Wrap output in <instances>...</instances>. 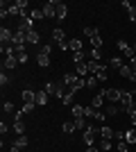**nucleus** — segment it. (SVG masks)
I'll return each instance as SVG.
<instances>
[{
	"mask_svg": "<svg viewBox=\"0 0 136 152\" xmlns=\"http://www.w3.org/2000/svg\"><path fill=\"white\" fill-rule=\"evenodd\" d=\"M86 75H89V64H77V77H84L86 80Z\"/></svg>",
	"mask_w": 136,
	"mask_h": 152,
	"instance_id": "18",
	"label": "nucleus"
},
{
	"mask_svg": "<svg viewBox=\"0 0 136 152\" xmlns=\"http://www.w3.org/2000/svg\"><path fill=\"white\" fill-rule=\"evenodd\" d=\"M73 61H75V66H77V64H84V61H86V52H84V50L73 52Z\"/></svg>",
	"mask_w": 136,
	"mask_h": 152,
	"instance_id": "17",
	"label": "nucleus"
},
{
	"mask_svg": "<svg viewBox=\"0 0 136 152\" xmlns=\"http://www.w3.org/2000/svg\"><path fill=\"white\" fill-rule=\"evenodd\" d=\"M61 129H64L66 134H71V132H75V129H77V125H75V121H66L64 125H61Z\"/></svg>",
	"mask_w": 136,
	"mask_h": 152,
	"instance_id": "22",
	"label": "nucleus"
},
{
	"mask_svg": "<svg viewBox=\"0 0 136 152\" xmlns=\"http://www.w3.org/2000/svg\"><path fill=\"white\" fill-rule=\"evenodd\" d=\"M118 73H120V75L125 77V80H132V75H134V73H132V66H120V70H118Z\"/></svg>",
	"mask_w": 136,
	"mask_h": 152,
	"instance_id": "21",
	"label": "nucleus"
},
{
	"mask_svg": "<svg viewBox=\"0 0 136 152\" xmlns=\"http://www.w3.org/2000/svg\"><path fill=\"white\" fill-rule=\"evenodd\" d=\"M52 39H55V41H59V43H64V41H66V34H64V30H61V27H57V30L52 32Z\"/></svg>",
	"mask_w": 136,
	"mask_h": 152,
	"instance_id": "20",
	"label": "nucleus"
},
{
	"mask_svg": "<svg viewBox=\"0 0 136 152\" xmlns=\"http://www.w3.org/2000/svg\"><path fill=\"white\" fill-rule=\"evenodd\" d=\"M0 134H7V125H5V121L0 123Z\"/></svg>",
	"mask_w": 136,
	"mask_h": 152,
	"instance_id": "47",
	"label": "nucleus"
},
{
	"mask_svg": "<svg viewBox=\"0 0 136 152\" xmlns=\"http://www.w3.org/2000/svg\"><path fill=\"white\" fill-rule=\"evenodd\" d=\"M43 91H45L48 95H57V91H59V84H55V82H48V84L43 86Z\"/></svg>",
	"mask_w": 136,
	"mask_h": 152,
	"instance_id": "16",
	"label": "nucleus"
},
{
	"mask_svg": "<svg viewBox=\"0 0 136 152\" xmlns=\"http://www.w3.org/2000/svg\"><path fill=\"white\" fill-rule=\"evenodd\" d=\"M127 16H129V20L134 23L136 20V7H129V9H127Z\"/></svg>",
	"mask_w": 136,
	"mask_h": 152,
	"instance_id": "42",
	"label": "nucleus"
},
{
	"mask_svg": "<svg viewBox=\"0 0 136 152\" xmlns=\"http://www.w3.org/2000/svg\"><path fill=\"white\" fill-rule=\"evenodd\" d=\"M34 107H36V102H23V114H30Z\"/></svg>",
	"mask_w": 136,
	"mask_h": 152,
	"instance_id": "37",
	"label": "nucleus"
},
{
	"mask_svg": "<svg viewBox=\"0 0 136 152\" xmlns=\"http://www.w3.org/2000/svg\"><path fill=\"white\" fill-rule=\"evenodd\" d=\"M12 39H14V32L2 25V30H0V41H2V43H12Z\"/></svg>",
	"mask_w": 136,
	"mask_h": 152,
	"instance_id": "7",
	"label": "nucleus"
},
{
	"mask_svg": "<svg viewBox=\"0 0 136 152\" xmlns=\"http://www.w3.org/2000/svg\"><path fill=\"white\" fill-rule=\"evenodd\" d=\"M111 66H113L116 70H120V66H123V59H120V57H113V59H111Z\"/></svg>",
	"mask_w": 136,
	"mask_h": 152,
	"instance_id": "40",
	"label": "nucleus"
},
{
	"mask_svg": "<svg viewBox=\"0 0 136 152\" xmlns=\"http://www.w3.org/2000/svg\"><path fill=\"white\" fill-rule=\"evenodd\" d=\"M27 43H39V32L36 30L27 32Z\"/></svg>",
	"mask_w": 136,
	"mask_h": 152,
	"instance_id": "28",
	"label": "nucleus"
},
{
	"mask_svg": "<svg viewBox=\"0 0 136 152\" xmlns=\"http://www.w3.org/2000/svg\"><path fill=\"white\" fill-rule=\"evenodd\" d=\"M66 48L73 50V52H79L82 50V41H79V39H71V41H66Z\"/></svg>",
	"mask_w": 136,
	"mask_h": 152,
	"instance_id": "9",
	"label": "nucleus"
},
{
	"mask_svg": "<svg viewBox=\"0 0 136 152\" xmlns=\"http://www.w3.org/2000/svg\"><path fill=\"white\" fill-rule=\"evenodd\" d=\"M118 111H120V109H118L113 102H109V104H107V109H104V114H107V116H118Z\"/></svg>",
	"mask_w": 136,
	"mask_h": 152,
	"instance_id": "25",
	"label": "nucleus"
},
{
	"mask_svg": "<svg viewBox=\"0 0 136 152\" xmlns=\"http://www.w3.org/2000/svg\"><path fill=\"white\" fill-rule=\"evenodd\" d=\"M14 132L18 134V136H23V134H25V125H23V118H14Z\"/></svg>",
	"mask_w": 136,
	"mask_h": 152,
	"instance_id": "11",
	"label": "nucleus"
},
{
	"mask_svg": "<svg viewBox=\"0 0 136 152\" xmlns=\"http://www.w3.org/2000/svg\"><path fill=\"white\" fill-rule=\"evenodd\" d=\"M113 136H116V132H113V129H111L109 125H102V127H100V139H107V141H111Z\"/></svg>",
	"mask_w": 136,
	"mask_h": 152,
	"instance_id": "6",
	"label": "nucleus"
},
{
	"mask_svg": "<svg viewBox=\"0 0 136 152\" xmlns=\"http://www.w3.org/2000/svg\"><path fill=\"white\" fill-rule=\"evenodd\" d=\"M12 148L25 150V148H27V136H25V134H23V136H16V139H14V143H12Z\"/></svg>",
	"mask_w": 136,
	"mask_h": 152,
	"instance_id": "8",
	"label": "nucleus"
},
{
	"mask_svg": "<svg viewBox=\"0 0 136 152\" xmlns=\"http://www.w3.org/2000/svg\"><path fill=\"white\" fill-rule=\"evenodd\" d=\"M73 116H75V118H77V116H84V107H82V104H73Z\"/></svg>",
	"mask_w": 136,
	"mask_h": 152,
	"instance_id": "33",
	"label": "nucleus"
},
{
	"mask_svg": "<svg viewBox=\"0 0 136 152\" xmlns=\"http://www.w3.org/2000/svg\"><path fill=\"white\" fill-rule=\"evenodd\" d=\"M95 82H97V77H95V75L86 77V89H95Z\"/></svg>",
	"mask_w": 136,
	"mask_h": 152,
	"instance_id": "38",
	"label": "nucleus"
},
{
	"mask_svg": "<svg viewBox=\"0 0 136 152\" xmlns=\"http://www.w3.org/2000/svg\"><path fill=\"white\" fill-rule=\"evenodd\" d=\"M75 125H77V129H86V127H89L84 116H77V118H75Z\"/></svg>",
	"mask_w": 136,
	"mask_h": 152,
	"instance_id": "30",
	"label": "nucleus"
},
{
	"mask_svg": "<svg viewBox=\"0 0 136 152\" xmlns=\"http://www.w3.org/2000/svg\"><path fill=\"white\" fill-rule=\"evenodd\" d=\"M104 98L116 104V102H120V98H123V91L120 89H104Z\"/></svg>",
	"mask_w": 136,
	"mask_h": 152,
	"instance_id": "3",
	"label": "nucleus"
},
{
	"mask_svg": "<svg viewBox=\"0 0 136 152\" xmlns=\"http://www.w3.org/2000/svg\"><path fill=\"white\" fill-rule=\"evenodd\" d=\"M77 80H79V77L75 75V73H68V75H64V84L68 86V89H73V86L77 84Z\"/></svg>",
	"mask_w": 136,
	"mask_h": 152,
	"instance_id": "10",
	"label": "nucleus"
},
{
	"mask_svg": "<svg viewBox=\"0 0 136 152\" xmlns=\"http://www.w3.org/2000/svg\"><path fill=\"white\" fill-rule=\"evenodd\" d=\"M116 45H118V48H120V52H123L125 57H129V59L134 57V50H132V45L127 43V41H123V39H120V41H118Z\"/></svg>",
	"mask_w": 136,
	"mask_h": 152,
	"instance_id": "5",
	"label": "nucleus"
},
{
	"mask_svg": "<svg viewBox=\"0 0 136 152\" xmlns=\"http://www.w3.org/2000/svg\"><path fill=\"white\" fill-rule=\"evenodd\" d=\"M132 73H134L132 80H136V57H132Z\"/></svg>",
	"mask_w": 136,
	"mask_h": 152,
	"instance_id": "45",
	"label": "nucleus"
},
{
	"mask_svg": "<svg viewBox=\"0 0 136 152\" xmlns=\"http://www.w3.org/2000/svg\"><path fill=\"white\" fill-rule=\"evenodd\" d=\"M2 109H5V114H14V104H12V102H5Z\"/></svg>",
	"mask_w": 136,
	"mask_h": 152,
	"instance_id": "44",
	"label": "nucleus"
},
{
	"mask_svg": "<svg viewBox=\"0 0 136 152\" xmlns=\"http://www.w3.org/2000/svg\"><path fill=\"white\" fill-rule=\"evenodd\" d=\"M95 114H97V109L95 107H84V118H95Z\"/></svg>",
	"mask_w": 136,
	"mask_h": 152,
	"instance_id": "29",
	"label": "nucleus"
},
{
	"mask_svg": "<svg viewBox=\"0 0 136 152\" xmlns=\"http://www.w3.org/2000/svg\"><path fill=\"white\" fill-rule=\"evenodd\" d=\"M34 98H36V93H34L32 89H25V91H23V102H34Z\"/></svg>",
	"mask_w": 136,
	"mask_h": 152,
	"instance_id": "24",
	"label": "nucleus"
},
{
	"mask_svg": "<svg viewBox=\"0 0 136 152\" xmlns=\"http://www.w3.org/2000/svg\"><path fill=\"white\" fill-rule=\"evenodd\" d=\"M84 37H89V39H93V37H100V30L97 27H84Z\"/></svg>",
	"mask_w": 136,
	"mask_h": 152,
	"instance_id": "23",
	"label": "nucleus"
},
{
	"mask_svg": "<svg viewBox=\"0 0 136 152\" xmlns=\"http://www.w3.org/2000/svg\"><path fill=\"white\" fill-rule=\"evenodd\" d=\"M91 43H93V48L100 50V45H102V37H93V39H91Z\"/></svg>",
	"mask_w": 136,
	"mask_h": 152,
	"instance_id": "41",
	"label": "nucleus"
},
{
	"mask_svg": "<svg viewBox=\"0 0 136 152\" xmlns=\"http://www.w3.org/2000/svg\"><path fill=\"white\" fill-rule=\"evenodd\" d=\"M41 9H43V16H45V18H57V2H55V0H48Z\"/></svg>",
	"mask_w": 136,
	"mask_h": 152,
	"instance_id": "2",
	"label": "nucleus"
},
{
	"mask_svg": "<svg viewBox=\"0 0 136 152\" xmlns=\"http://www.w3.org/2000/svg\"><path fill=\"white\" fill-rule=\"evenodd\" d=\"M125 141L129 143V145H136V129L132 127V129H127L125 132Z\"/></svg>",
	"mask_w": 136,
	"mask_h": 152,
	"instance_id": "15",
	"label": "nucleus"
},
{
	"mask_svg": "<svg viewBox=\"0 0 136 152\" xmlns=\"http://www.w3.org/2000/svg\"><path fill=\"white\" fill-rule=\"evenodd\" d=\"M111 148H113V143H111V141H107V139L100 141V150H102V152H109Z\"/></svg>",
	"mask_w": 136,
	"mask_h": 152,
	"instance_id": "31",
	"label": "nucleus"
},
{
	"mask_svg": "<svg viewBox=\"0 0 136 152\" xmlns=\"http://www.w3.org/2000/svg\"><path fill=\"white\" fill-rule=\"evenodd\" d=\"M86 152H102V150H100V148H95V145H89V150H86Z\"/></svg>",
	"mask_w": 136,
	"mask_h": 152,
	"instance_id": "48",
	"label": "nucleus"
},
{
	"mask_svg": "<svg viewBox=\"0 0 136 152\" xmlns=\"http://www.w3.org/2000/svg\"><path fill=\"white\" fill-rule=\"evenodd\" d=\"M39 66L41 68H48V66H50V57H45V55L39 52Z\"/></svg>",
	"mask_w": 136,
	"mask_h": 152,
	"instance_id": "32",
	"label": "nucleus"
},
{
	"mask_svg": "<svg viewBox=\"0 0 136 152\" xmlns=\"http://www.w3.org/2000/svg\"><path fill=\"white\" fill-rule=\"evenodd\" d=\"M95 136H100V129H95L93 125H89L84 129V143L86 145H93V143H95Z\"/></svg>",
	"mask_w": 136,
	"mask_h": 152,
	"instance_id": "1",
	"label": "nucleus"
},
{
	"mask_svg": "<svg viewBox=\"0 0 136 152\" xmlns=\"http://www.w3.org/2000/svg\"><path fill=\"white\" fill-rule=\"evenodd\" d=\"M102 98H104V89L100 91V93H97V95H93V100H91V107L100 109V107H102Z\"/></svg>",
	"mask_w": 136,
	"mask_h": 152,
	"instance_id": "14",
	"label": "nucleus"
},
{
	"mask_svg": "<svg viewBox=\"0 0 136 152\" xmlns=\"http://www.w3.org/2000/svg\"><path fill=\"white\" fill-rule=\"evenodd\" d=\"M34 102H36L39 107H43L45 102H48V93H45V91H39V93H36V98H34Z\"/></svg>",
	"mask_w": 136,
	"mask_h": 152,
	"instance_id": "19",
	"label": "nucleus"
},
{
	"mask_svg": "<svg viewBox=\"0 0 136 152\" xmlns=\"http://www.w3.org/2000/svg\"><path fill=\"white\" fill-rule=\"evenodd\" d=\"M66 16H68V7H66L64 2H57V18H59V20H64Z\"/></svg>",
	"mask_w": 136,
	"mask_h": 152,
	"instance_id": "12",
	"label": "nucleus"
},
{
	"mask_svg": "<svg viewBox=\"0 0 136 152\" xmlns=\"http://www.w3.org/2000/svg\"><path fill=\"white\" fill-rule=\"evenodd\" d=\"M132 50H134V57H136V41L132 43Z\"/></svg>",
	"mask_w": 136,
	"mask_h": 152,
	"instance_id": "49",
	"label": "nucleus"
},
{
	"mask_svg": "<svg viewBox=\"0 0 136 152\" xmlns=\"http://www.w3.org/2000/svg\"><path fill=\"white\" fill-rule=\"evenodd\" d=\"M86 64H89V73L91 75H97V70H100V66H102L100 61H86Z\"/></svg>",
	"mask_w": 136,
	"mask_h": 152,
	"instance_id": "26",
	"label": "nucleus"
},
{
	"mask_svg": "<svg viewBox=\"0 0 136 152\" xmlns=\"http://www.w3.org/2000/svg\"><path fill=\"white\" fill-rule=\"evenodd\" d=\"M18 30H23L25 34H27V32H32V30H34V18H32V16H25V18H20Z\"/></svg>",
	"mask_w": 136,
	"mask_h": 152,
	"instance_id": "4",
	"label": "nucleus"
},
{
	"mask_svg": "<svg viewBox=\"0 0 136 152\" xmlns=\"http://www.w3.org/2000/svg\"><path fill=\"white\" fill-rule=\"evenodd\" d=\"M129 152H136V150H129Z\"/></svg>",
	"mask_w": 136,
	"mask_h": 152,
	"instance_id": "51",
	"label": "nucleus"
},
{
	"mask_svg": "<svg viewBox=\"0 0 136 152\" xmlns=\"http://www.w3.org/2000/svg\"><path fill=\"white\" fill-rule=\"evenodd\" d=\"M16 59H18V64H25L27 61V52L25 50H16Z\"/></svg>",
	"mask_w": 136,
	"mask_h": 152,
	"instance_id": "34",
	"label": "nucleus"
},
{
	"mask_svg": "<svg viewBox=\"0 0 136 152\" xmlns=\"http://www.w3.org/2000/svg\"><path fill=\"white\" fill-rule=\"evenodd\" d=\"M116 141H125V132H116V136H113Z\"/></svg>",
	"mask_w": 136,
	"mask_h": 152,
	"instance_id": "46",
	"label": "nucleus"
},
{
	"mask_svg": "<svg viewBox=\"0 0 136 152\" xmlns=\"http://www.w3.org/2000/svg\"><path fill=\"white\" fill-rule=\"evenodd\" d=\"M16 64H18V59H16V55H9V57H5V61H2V66L5 68H16Z\"/></svg>",
	"mask_w": 136,
	"mask_h": 152,
	"instance_id": "13",
	"label": "nucleus"
},
{
	"mask_svg": "<svg viewBox=\"0 0 136 152\" xmlns=\"http://www.w3.org/2000/svg\"><path fill=\"white\" fill-rule=\"evenodd\" d=\"M30 16H32L34 20H39V18H45V16H43V9H32V12H30Z\"/></svg>",
	"mask_w": 136,
	"mask_h": 152,
	"instance_id": "36",
	"label": "nucleus"
},
{
	"mask_svg": "<svg viewBox=\"0 0 136 152\" xmlns=\"http://www.w3.org/2000/svg\"><path fill=\"white\" fill-rule=\"evenodd\" d=\"M91 59H93V61H100V59H102V52L97 50V48H91Z\"/></svg>",
	"mask_w": 136,
	"mask_h": 152,
	"instance_id": "35",
	"label": "nucleus"
},
{
	"mask_svg": "<svg viewBox=\"0 0 136 152\" xmlns=\"http://www.w3.org/2000/svg\"><path fill=\"white\" fill-rule=\"evenodd\" d=\"M50 52H52V45H50V43L41 45V55H45V57H50Z\"/></svg>",
	"mask_w": 136,
	"mask_h": 152,
	"instance_id": "39",
	"label": "nucleus"
},
{
	"mask_svg": "<svg viewBox=\"0 0 136 152\" xmlns=\"http://www.w3.org/2000/svg\"><path fill=\"white\" fill-rule=\"evenodd\" d=\"M12 152H20V150H18V148H12Z\"/></svg>",
	"mask_w": 136,
	"mask_h": 152,
	"instance_id": "50",
	"label": "nucleus"
},
{
	"mask_svg": "<svg viewBox=\"0 0 136 152\" xmlns=\"http://www.w3.org/2000/svg\"><path fill=\"white\" fill-rule=\"evenodd\" d=\"M7 84H9V77H7L5 70H2V73H0V86H7Z\"/></svg>",
	"mask_w": 136,
	"mask_h": 152,
	"instance_id": "43",
	"label": "nucleus"
},
{
	"mask_svg": "<svg viewBox=\"0 0 136 152\" xmlns=\"http://www.w3.org/2000/svg\"><path fill=\"white\" fill-rule=\"evenodd\" d=\"M107 75H109V73H107V66H104V64H102V66H100V70H97V82H104V80H107Z\"/></svg>",
	"mask_w": 136,
	"mask_h": 152,
	"instance_id": "27",
	"label": "nucleus"
}]
</instances>
